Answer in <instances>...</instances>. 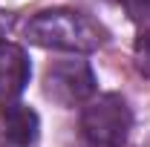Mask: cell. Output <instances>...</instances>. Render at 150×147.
Masks as SVG:
<instances>
[{
	"label": "cell",
	"instance_id": "6da1fadb",
	"mask_svg": "<svg viewBox=\"0 0 150 147\" xmlns=\"http://www.w3.org/2000/svg\"><path fill=\"white\" fill-rule=\"evenodd\" d=\"M26 37L43 49L84 55V52H95L104 43V29L93 23L84 12L46 9V12H38L26 23Z\"/></svg>",
	"mask_w": 150,
	"mask_h": 147
},
{
	"label": "cell",
	"instance_id": "7a4b0ae2",
	"mask_svg": "<svg viewBox=\"0 0 150 147\" xmlns=\"http://www.w3.org/2000/svg\"><path fill=\"white\" fill-rule=\"evenodd\" d=\"M133 127L127 101L115 92H104L87 104L81 115V133L90 147H124Z\"/></svg>",
	"mask_w": 150,
	"mask_h": 147
},
{
	"label": "cell",
	"instance_id": "3957f363",
	"mask_svg": "<svg viewBox=\"0 0 150 147\" xmlns=\"http://www.w3.org/2000/svg\"><path fill=\"white\" fill-rule=\"evenodd\" d=\"M43 90L61 107H75V104L90 101L95 95V75H93L87 61H78V58L55 61L46 69Z\"/></svg>",
	"mask_w": 150,
	"mask_h": 147
},
{
	"label": "cell",
	"instance_id": "277c9868",
	"mask_svg": "<svg viewBox=\"0 0 150 147\" xmlns=\"http://www.w3.org/2000/svg\"><path fill=\"white\" fill-rule=\"evenodd\" d=\"M29 75H32V66L26 52L18 43L0 40V98L3 101L18 98L29 84Z\"/></svg>",
	"mask_w": 150,
	"mask_h": 147
},
{
	"label": "cell",
	"instance_id": "5b68a950",
	"mask_svg": "<svg viewBox=\"0 0 150 147\" xmlns=\"http://www.w3.org/2000/svg\"><path fill=\"white\" fill-rule=\"evenodd\" d=\"M0 124H3V139L15 147H29L38 139V130H40L38 112L32 107H26V104H18V101L3 104Z\"/></svg>",
	"mask_w": 150,
	"mask_h": 147
},
{
	"label": "cell",
	"instance_id": "8992f818",
	"mask_svg": "<svg viewBox=\"0 0 150 147\" xmlns=\"http://www.w3.org/2000/svg\"><path fill=\"white\" fill-rule=\"evenodd\" d=\"M124 9L136 26H142V32L150 29V0H124Z\"/></svg>",
	"mask_w": 150,
	"mask_h": 147
},
{
	"label": "cell",
	"instance_id": "52a82bcc",
	"mask_svg": "<svg viewBox=\"0 0 150 147\" xmlns=\"http://www.w3.org/2000/svg\"><path fill=\"white\" fill-rule=\"evenodd\" d=\"M136 64H139L142 72L150 75V29H144L136 37Z\"/></svg>",
	"mask_w": 150,
	"mask_h": 147
}]
</instances>
